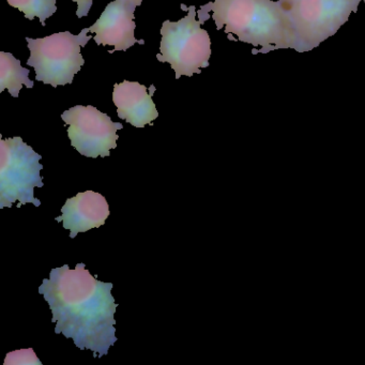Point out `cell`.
I'll use <instances>...</instances> for the list:
<instances>
[{
    "label": "cell",
    "instance_id": "4fadbf2b",
    "mask_svg": "<svg viewBox=\"0 0 365 365\" xmlns=\"http://www.w3.org/2000/svg\"><path fill=\"white\" fill-rule=\"evenodd\" d=\"M5 365H42L33 348L16 350L6 356Z\"/></svg>",
    "mask_w": 365,
    "mask_h": 365
},
{
    "label": "cell",
    "instance_id": "9c48e42d",
    "mask_svg": "<svg viewBox=\"0 0 365 365\" xmlns=\"http://www.w3.org/2000/svg\"><path fill=\"white\" fill-rule=\"evenodd\" d=\"M61 212L63 215L56 217V221L63 222V228L71 232V239L76 238L80 232L101 227L110 213L106 197L93 191L83 192L68 198Z\"/></svg>",
    "mask_w": 365,
    "mask_h": 365
},
{
    "label": "cell",
    "instance_id": "5bb4252c",
    "mask_svg": "<svg viewBox=\"0 0 365 365\" xmlns=\"http://www.w3.org/2000/svg\"><path fill=\"white\" fill-rule=\"evenodd\" d=\"M72 1L78 4L76 16H78V19L88 16L89 10H91V6H93V0H72Z\"/></svg>",
    "mask_w": 365,
    "mask_h": 365
},
{
    "label": "cell",
    "instance_id": "5b68a950",
    "mask_svg": "<svg viewBox=\"0 0 365 365\" xmlns=\"http://www.w3.org/2000/svg\"><path fill=\"white\" fill-rule=\"evenodd\" d=\"M41 159L21 138L0 140V208H10L16 202L19 208L26 204L40 207L34 191L44 185Z\"/></svg>",
    "mask_w": 365,
    "mask_h": 365
},
{
    "label": "cell",
    "instance_id": "6da1fadb",
    "mask_svg": "<svg viewBox=\"0 0 365 365\" xmlns=\"http://www.w3.org/2000/svg\"><path fill=\"white\" fill-rule=\"evenodd\" d=\"M113 287V283L98 281L85 264H76L74 270L65 264L52 269L39 292L50 305L55 333H63L81 350H91L101 358L117 341Z\"/></svg>",
    "mask_w": 365,
    "mask_h": 365
},
{
    "label": "cell",
    "instance_id": "8992f818",
    "mask_svg": "<svg viewBox=\"0 0 365 365\" xmlns=\"http://www.w3.org/2000/svg\"><path fill=\"white\" fill-rule=\"evenodd\" d=\"M362 0H292L286 7L297 37V52H309L332 37Z\"/></svg>",
    "mask_w": 365,
    "mask_h": 365
},
{
    "label": "cell",
    "instance_id": "e0dca14e",
    "mask_svg": "<svg viewBox=\"0 0 365 365\" xmlns=\"http://www.w3.org/2000/svg\"><path fill=\"white\" fill-rule=\"evenodd\" d=\"M362 1H364V3H365V0H362Z\"/></svg>",
    "mask_w": 365,
    "mask_h": 365
},
{
    "label": "cell",
    "instance_id": "30bf717a",
    "mask_svg": "<svg viewBox=\"0 0 365 365\" xmlns=\"http://www.w3.org/2000/svg\"><path fill=\"white\" fill-rule=\"evenodd\" d=\"M155 91V85L147 88L140 83L129 81L115 84L113 102L117 106L119 118L135 128L153 125V121L159 117L153 100Z\"/></svg>",
    "mask_w": 365,
    "mask_h": 365
},
{
    "label": "cell",
    "instance_id": "3957f363",
    "mask_svg": "<svg viewBox=\"0 0 365 365\" xmlns=\"http://www.w3.org/2000/svg\"><path fill=\"white\" fill-rule=\"evenodd\" d=\"M181 9L187 11V16L178 22L165 21L162 24L161 46L157 55L160 63H170L176 80L182 76L191 78L200 74V69L209 67L211 56L210 37L196 20L195 7L182 4Z\"/></svg>",
    "mask_w": 365,
    "mask_h": 365
},
{
    "label": "cell",
    "instance_id": "8fae6325",
    "mask_svg": "<svg viewBox=\"0 0 365 365\" xmlns=\"http://www.w3.org/2000/svg\"><path fill=\"white\" fill-rule=\"evenodd\" d=\"M29 70L21 66V61L11 53L0 52V93L7 89L14 98H18L23 86L33 88L29 80Z\"/></svg>",
    "mask_w": 365,
    "mask_h": 365
},
{
    "label": "cell",
    "instance_id": "9a60e30c",
    "mask_svg": "<svg viewBox=\"0 0 365 365\" xmlns=\"http://www.w3.org/2000/svg\"><path fill=\"white\" fill-rule=\"evenodd\" d=\"M125 3L130 4V5L133 6V7H138V6L142 5L143 0H123Z\"/></svg>",
    "mask_w": 365,
    "mask_h": 365
},
{
    "label": "cell",
    "instance_id": "7a4b0ae2",
    "mask_svg": "<svg viewBox=\"0 0 365 365\" xmlns=\"http://www.w3.org/2000/svg\"><path fill=\"white\" fill-rule=\"evenodd\" d=\"M212 19L217 31L237 36L243 43L259 46L257 53L297 50V37L287 10L279 0H215L197 11L200 24ZM256 53V54H257Z\"/></svg>",
    "mask_w": 365,
    "mask_h": 365
},
{
    "label": "cell",
    "instance_id": "52a82bcc",
    "mask_svg": "<svg viewBox=\"0 0 365 365\" xmlns=\"http://www.w3.org/2000/svg\"><path fill=\"white\" fill-rule=\"evenodd\" d=\"M61 118L69 125L68 136L72 147L93 159L110 157V151L117 147V131L123 128L93 106H74L66 110Z\"/></svg>",
    "mask_w": 365,
    "mask_h": 365
},
{
    "label": "cell",
    "instance_id": "ba28073f",
    "mask_svg": "<svg viewBox=\"0 0 365 365\" xmlns=\"http://www.w3.org/2000/svg\"><path fill=\"white\" fill-rule=\"evenodd\" d=\"M135 9L123 0H115L108 4L99 20L91 27V33L96 34L97 46H114L115 50L110 51V54L117 51L129 50L136 43L144 46V40L134 37Z\"/></svg>",
    "mask_w": 365,
    "mask_h": 365
},
{
    "label": "cell",
    "instance_id": "277c9868",
    "mask_svg": "<svg viewBox=\"0 0 365 365\" xmlns=\"http://www.w3.org/2000/svg\"><path fill=\"white\" fill-rule=\"evenodd\" d=\"M88 33L91 29H84L76 36L63 31L41 39L26 38L31 51L27 65L35 68L36 81L54 88L71 84L84 66L81 48L91 41Z\"/></svg>",
    "mask_w": 365,
    "mask_h": 365
},
{
    "label": "cell",
    "instance_id": "7c38bea8",
    "mask_svg": "<svg viewBox=\"0 0 365 365\" xmlns=\"http://www.w3.org/2000/svg\"><path fill=\"white\" fill-rule=\"evenodd\" d=\"M8 4L22 11L25 18L35 20L38 18L43 26L46 19L51 18L57 11L56 0H7Z\"/></svg>",
    "mask_w": 365,
    "mask_h": 365
},
{
    "label": "cell",
    "instance_id": "2e32d148",
    "mask_svg": "<svg viewBox=\"0 0 365 365\" xmlns=\"http://www.w3.org/2000/svg\"><path fill=\"white\" fill-rule=\"evenodd\" d=\"M279 3L283 5V7L285 8L287 7L288 5H289L290 3H292V0H279Z\"/></svg>",
    "mask_w": 365,
    "mask_h": 365
}]
</instances>
